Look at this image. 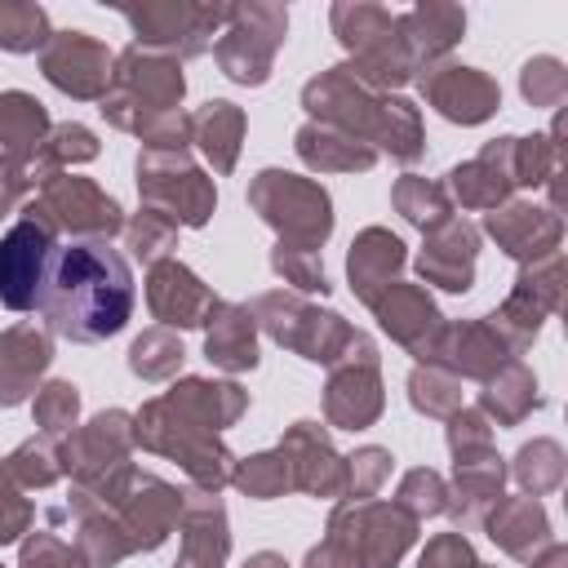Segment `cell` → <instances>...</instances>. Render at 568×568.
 <instances>
[{"label":"cell","instance_id":"1","mask_svg":"<svg viewBox=\"0 0 568 568\" xmlns=\"http://www.w3.org/2000/svg\"><path fill=\"white\" fill-rule=\"evenodd\" d=\"M40 315L49 333L80 346L115 337L133 315L129 257L106 240H71L67 248H58L49 266Z\"/></svg>","mask_w":568,"mask_h":568},{"label":"cell","instance_id":"2","mask_svg":"<svg viewBox=\"0 0 568 568\" xmlns=\"http://www.w3.org/2000/svg\"><path fill=\"white\" fill-rule=\"evenodd\" d=\"M302 106H306L311 124L342 129V133L359 138L364 146H373L377 155L386 151L390 160H404V164H413L422 155V115H417V106L399 93L368 89L346 62L306 80Z\"/></svg>","mask_w":568,"mask_h":568},{"label":"cell","instance_id":"3","mask_svg":"<svg viewBox=\"0 0 568 568\" xmlns=\"http://www.w3.org/2000/svg\"><path fill=\"white\" fill-rule=\"evenodd\" d=\"M413 537L417 519L395 501H342L328 519V537L306 550L302 568H395Z\"/></svg>","mask_w":568,"mask_h":568},{"label":"cell","instance_id":"4","mask_svg":"<svg viewBox=\"0 0 568 568\" xmlns=\"http://www.w3.org/2000/svg\"><path fill=\"white\" fill-rule=\"evenodd\" d=\"M328 22H333V36L342 40V49L351 53L346 67L368 89L390 93L395 84L417 75V62L399 31V13L382 9V4H364V0H337L328 9Z\"/></svg>","mask_w":568,"mask_h":568},{"label":"cell","instance_id":"5","mask_svg":"<svg viewBox=\"0 0 568 568\" xmlns=\"http://www.w3.org/2000/svg\"><path fill=\"white\" fill-rule=\"evenodd\" d=\"M182 93H186V80H182L178 58L155 53V49H142V44H129L115 58V67H111V89L102 93V106L98 111L115 129L142 133L155 115L178 111Z\"/></svg>","mask_w":568,"mask_h":568},{"label":"cell","instance_id":"6","mask_svg":"<svg viewBox=\"0 0 568 568\" xmlns=\"http://www.w3.org/2000/svg\"><path fill=\"white\" fill-rule=\"evenodd\" d=\"M133 444L173 457V462L191 475L195 488L217 493L222 484H231V470H235L231 448H226L213 430H204L200 422H191L186 413H178L164 395L151 399V404L133 417Z\"/></svg>","mask_w":568,"mask_h":568},{"label":"cell","instance_id":"7","mask_svg":"<svg viewBox=\"0 0 568 568\" xmlns=\"http://www.w3.org/2000/svg\"><path fill=\"white\" fill-rule=\"evenodd\" d=\"M80 493L98 497L115 515L129 550H155L173 532V524L182 519V493L155 475L133 470V466H120L98 488H80Z\"/></svg>","mask_w":568,"mask_h":568},{"label":"cell","instance_id":"8","mask_svg":"<svg viewBox=\"0 0 568 568\" xmlns=\"http://www.w3.org/2000/svg\"><path fill=\"white\" fill-rule=\"evenodd\" d=\"M248 204L257 209V217L266 226L280 231V244H297V248H320L333 231V204L328 191L302 173H284V169H262L248 182Z\"/></svg>","mask_w":568,"mask_h":568},{"label":"cell","instance_id":"9","mask_svg":"<svg viewBox=\"0 0 568 568\" xmlns=\"http://www.w3.org/2000/svg\"><path fill=\"white\" fill-rule=\"evenodd\" d=\"M288 31V9L284 4H266V0H248V4H226V22L213 40V58L222 67L226 80L235 84H266L271 80V62L284 44Z\"/></svg>","mask_w":568,"mask_h":568},{"label":"cell","instance_id":"10","mask_svg":"<svg viewBox=\"0 0 568 568\" xmlns=\"http://www.w3.org/2000/svg\"><path fill=\"white\" fill-rule=\"evenodd\" d=\"M58 257V226L36 200L22 204V217L0 235V302L9 311H40L49 266Z\"/></svg>","mask_w":568,"mask_h":568},{"label":"cell","instance_id":"11","mask_svg":"<svg viewBox=\"0 0 568 568\" xmlns=\"http://www.w3.org/2000/svg\"><path fill=\"white\" fill-rule=\"evenodd\" d=\"M248 311H253V320H257L280 346L297 351V355L311 359V364H328V368H333V364L342 359V351L351 346V337H355V328H351L337 311H320V306H311L306 297L284 293V288L262 293Z\"/></svg>","mask_w":568,"mask_h":568},{"label":"cell","instance_id":"12","mask_svg":"<svg viewBox=\"0 0 568 568\" xmlns=\"http://www.w3.org/2000/svg\"><path fill=\"white\" fill-rule=\"evenodd\" d=\"M120 13L142 49L169 58H195L213 49L226 22V4H191V0H142V4H120Z\"/></svg>","mask_w":568,"mask_h":568},{"label":"cell","instance_id":"13","mask_svg":"<svg viewBox=\"0 0 568 568\" xmlns=\"http://www.w3.org/2000/svg\"><path fill=\"white\" fill-rule=\"evenodd\" d=\"M138 195L146 209L173 217L178 226H204L217 209L213 182L191 164L186 151H142L138 155Z\"/></svg>","mask_w":568,"mask_h":568},{"label":"cell","instance_id":"14","mask_svg":"<svg viewBox=\"0 0 568 568\" xmlns=\"http://www.w3.org/2000/svg\"><path fill=\"white\" fill-rule=\"evenodd\" d=\"M382 413V377H377V346L368 333L355 328L351 346L328 373L324 386V417L342 430H364Z\"/></svg>","mask_w":568,"mask_h":568},{"label":"cell","instance_id":"15","mask_svg":"<svg viewBox=\"0 0 568 568\" xmlns=\"http://www.w3.org/2000/svg\"><path fill=\"white\" fill-rule=\"evenodd\" d=\"M44 217L75 235V240H106L115 231H124V213L120 204L93 182V178H80V173H53L40 182V200Z\"/></svg>","mask_w":568,"mask_h":568},{"label":"cell","instance_id":"16","mask_svg":"<svg viewBox=\"0 0 568 568\" xmlns=\"http://www.w3.org/2000/svg\"><path fill=\"white\" fill-rule=\"evenodd\" d=\"M58 453H62V475H71L75 488H98L106 475H115L120 466H129V453H133V417L124 408H106L89 426L71 430Z\"/></svg>","mask_w":568,"mask_h":568},{"label":"cell","instance_id":"17","mask_svg":"<svg viewBox=\"0 0 568 568\" xmlns=\"http://www.w3.org/2000/svg\"><path fill=\"white\" fill-rule=\"evenodd\" d=\"M111 67L115 58L106 53V44L84 31H53L49 44L40 49L44 80L80 102H93V98L102 102V93L111 89Z\"/></svg>","mask_w":568,"mask_h":568},{"label":"cell","instance_id":"18","mask_svg":"<svg viewBox=\"0 0 568 568\" xmlns=\"http://www.w3.org/2000/svg\"><path fill=\"white\" fill-rule=\"evenodd\" d=\"M422 98L453 124H484L497 106H501V89L493 75H484L479 67H462V62H430L417 71Z\"/></svg>","mask_w":568,"mask_h":568},{"label":"cell","instance_id":"19","mask_svg":"<svg viewBox=\"0 0 568 568\" xmlns=\"http://www.w3.org/2000/svg\"><path fill=\"white\" fill-rule=\"evenodd\" d=\"M217 302L222 297H213V288L173 257L155 262L146 275V306L164 328H200L213 320Z\"/></svg>","mask_w":568,"mask_h":568},{"label":"cell","instance_id":"20","mask_svg":"<svg viewBox=\"0 0 568 568\" xmlns=\"http://www.w3.org/2000/svg\"><path fill=\"white\" fill-rule=\"evenodd\" d=\"M510 359H515V346H510V337L488 315V320H462L453 328L444 324V333L435 342V355L426 364H439L453 377H484L488 382Z\"/></svg>","mask_w":568,"mask_h":568},{"label":"cell","instance_id":"21","mask_svg":"<svg viewBox=\"0 0 568 568\" xmlns=\"http://www.w3.org/2000/svg\"><path fill=\"white\" fill-rule=\"evenodd\" d=\"M373 315H377V324L404 346V351H413L422 364L435 355V342H439V333H444V315L435 311V302L426 297V288L422 284H386L373 302Z\"/></svg>","mask_w":568,"mask_h":568},{"label":"cell","instance_id":"22","mask_svg":"<svg viewBox=\"0 0 568 568\" xmlns=\"http://www.w3.org/2000/svg\"><path fill=\"white\" fill-rule=\"evenodd\" d=\"M555 306H559V253L532 262V266L515 280V288H510V297L501 302V311L493 315V324L510 337L515 351H524V346L537 337L541 320H546Z\"/></svg>","mask_w":568,"mask_h":568},{"label":"cell","instance_id":"23","mask_svg":"<svg viewBox=\"0 0 568 568\" xmlns=\"http://www.w3.org/2000/svg\"><path fill=\"white\" fill-rule=\"evenodd\" d=\"M280 453L288 457L293 488L311 497H346V457L333 453L320 422H293L280 439Z\"/></svg>","mask_w":568,"mask_h":568},{"label":"cell","instance_id":"24","mask_svg":"<svg viewBox=\"0 0 568 568\" xmlns=\"http://www.w3.org/2000/svg\"><path fill=\"white\" fill-rule=\"evenodd\" d=\"M182 555L173 568H226L231 532H226V510L222 497L209 488L182 493Z\"/></svg>","mask_w":568,"mask_h":568},{"label":"cell","instance_id":"25","mask_svg":"<svg viewBox=\"0 0 568 568\" xmlns=\"http://www.w3.org/2000/svg\"><path fill=\"white\" fill-rule=\"evenodd\" d=\"M515 138H497L488 142L475 160L457 164L448 173V200H457L462 209H501L510 186H515V164H510Z\"/></svg>","mask_w":568,"mask_h":568},{"label":"cell","instance_id":"26","mask_svg":"<svg viewBox=\"0 0 568 568\" xmlns=\"http://www.w3.org/2000/svg\"><path fill=\"white\" fill-rule=\"evenodd\" d=\"M53 359V342L36 324H13L0 333V408H18L36 395L44 368Z\"/></svg>","mask_w":568,"mask_h":568},{"label":"cell","instance_id":"27","mask_svg":"<svg viewBox=\"0 0 568 568\" xmlns=\"http://www.w3.org/2000/svg\"><path fill=\"white\" fill-rule=\"evenodd\" d=\"M475 257H479V231L470 222L448 217L439 231L426 235L417 271H422L426 284H439L448 293H466L470 280H475Z\"/></svg>","mask_w":568,"mask_h":568},{"label":"cell","instance_id":"28","mask_svg":"<svg viewBox=\"0 0 568 568\" xmlns=\"http://www.w3.org/2000/svg\"><path fill=\"white\" fill-rule=\"evenodd\" d=\"M488 235L519 262H541L555 253L559 244V213L555 209H537V204H501L484 217Z\"/></svg>","mask_w":568,"mask_h":568},{"label":"cell","instance_id":"29","mask_svg":"<svg viewBox=\"0 0 568 568\" xmlns=\"http://www.w3.org/2000/svg\"><path fill=\"white\" fill-rule=\"evenodd\" d=\"M49 129H53L49 111L31 93L22 89L0 93V169H31Z\"/></svg>","mask_w":568,"mask_h":568},{"label":"cell","instance_id":"30","mask_svg":"<svg viewBox=\"0 0 568 568\" xmlns=\"http://www.w3.org/2000/svg\"><path fill=\"white\" fill-rule=\"evenodd\" d=\"M404 244L399 235H390L386 226H368L355 235L351 253H346V275H351V288L359 302H373L386 284H395L399 266H404Z\"/></svg>","mask_w":568,"mask_h":568},{"label":"cell","instance_id":"31","mask_svg":"<svg viewBox=\"0 0 568 568\" xmlns=\"http://www.w3.org/2000/svg\"><path fill=\"white\" fill-rule=\"evenodd\" d=\"M399 31L408 40V53L422 67L430 62H444V53L462 40L466 31V9L462 4H417L408 13H399Z\"/></svg>","mask_w":568,"mask_h":568},{"label":"cell","instance_id":"32","mask_svg":"<svg viewBox=\"0 0 568 568\" xmlns=\"http://www.w3.org/2000/svg\"><path fill=\"white\" fill-rule=\"evenodd\" d=\"M484 524H488V537L524 564L550 546V519L537 497H506V501H497V510Z\"/></svg>","mask_w":568,"mask_h":568},{"label":"cell","instance_id":"33","mask_svg":"<svg viewBox=\"0 0 568 568\" xmlns=\"http://www.w3.org/2000/svg\"><path fill=\"white\" fill-rule=\"evenodd\" d=\"M204 355L209 364L226 368V373H244L257 364V320L248 306L235 302H217L209 333H204Z\"/></svg>","mask_w":568,"mask_h":568},{"label":"cell","instance_id":"34","mask_svg":"<svg viewBox=\"0 0 568 568\" xmlns=\"http://www.w3.org/2000/svg\"><path fill=\"white\" fill-rule=\"evenodd\" d=\"M178 413H186L191 422H200L204 430H226L240 413H244V404H248V395L235 386V382H209V377H186V382H178L169 395H164Z\"/></svg>","mask_w":568,"mask_h":568},{"label":"cell","instance_id":"35","mask_svg":"<svg viewBox=\"0 0 568 568\" xmlns=\"http://www.w3.org/2000/svg\"><path fill=\"white\" fill-rule=\"evenodd\" d=\"M191 142L204 151V160L213 164V173H231L240 160V142H244V111L235 102H204L191 115Z\"/></svg>","mask_w":568,"mask_h":568},{"label":"cell","instance_id":"36","mask_svg":"<svg viewBox=\"0 0 568 568\" xmlns=\"http://www.w3.org/2000/svg\"><path fill=\"white\" fill-rule=\"evenodd\" d=\"M293 146H297L302 164H311L320 173H359V169L377 164L373 146H364L359 138H351L342 129H328V124H302Z\"/></svg>","mask_w":568,"mask_h":568},{"label":"cell","instance_id":"37","mask_svg":"<svg viewBox=\"0 0 568 568\" xmlns=\"http://www.w3.org/2000/svg\"><path fill=\"white\" fill-rule=\"evenodd\" d=\"M501 479H506V470H501V457L493 448L462 453L457 470H453V497L457 501H448V510L457 519H479V510L501 497Z\"/></svg>","mask_w":568,"mask_h":568},{"label":"cell","instance_id":"38","mask_svg":"<svg viewBox=\"0 0 568 568\" xmlns=\"http://www.w3.org/2000/svg\"><path fill=\"white\" fill-rule=\"evenodd\" d=\"M541 399H537V377L519 364V359H510L506 368H497L488 382H484V390H479V413L488 417V422H497V426H515L524 413H532Z\"/></svg>","mask_w":568,"mask_h":568},{"label":"cell","instance_id":"39","mask_svg":"<svg viewBox=\"0 0 568 568\" xmlns=\"http://www.w3.org/2000/svg\"><path fill=\"white\" fill-rule=\"evenodd\" d=\"M93 155H98V138H93L84 124H53L49 138L40 142V151H36V160H31V169H27V178H31V186H36V182L62 173L67 164H84V160H93Z\"/></svg>","mask_w":568,"mask_h":568},{"label":"cell","instance_id":"40","mask_svg":"<svg viewBox=\"0 0 568 568\" xmlns=\"http://www.w3.org/2000/svg\"><path fill=\"white\" fill-rule=\"evenodd\" d=\"M390 200H395V209H399L417 231H426V235L439 231V226L453 217V200H448L444 182H426V178H417V173H404V178L395 182Z\"/></svg>","mask_w":568,"mask_h":568},{"label":"cell","instance_id":"41","mask_svg":"<svg viewBox=\"0 0 568 568\" xmlns=\"http://www.w3.org/2000/svg\"><path fill=\"white\" fill-rule=\"evenodd\" d=\"M62 475V453L49 444V439H27L22 448H13L4 462H0V479L13 484V488H49L53 479Z\"/></svg>","mask_w":568,"mask_h":568},{"label":"cell","instance_id":"42","mask_svg":"<svg viewBox=\"0 0 568 568\" xmlns=\"http://www.w3.org/2000/svg\"><path fill=\"white\" fill-rule=\"evenodd\" d=\"M49 13L31 0H0V49L4 53H36L49 44Z\"/></svg>","mask_w":568,"mask_h":568},{"label":"cell","instance_id":"43","mask_svg":"<svg viewBox=\"0 0 568 568\" xmlns=\"http://www.w3.org/2000/svg\"><path fill=\"white\" fill-rule=\"evenodd\" d=\"M408 399L426 417H453L462 408V382L439 364H417L408 373Z\"/></svg>","mask_w":568,"mask_h":568},{"label":"cell","instance_id":"44","mask_svg":"<svg viewBox=\"0 0 568 568\" xmlns=\"http://www.w3.org/2000/svg\"><path fill=\"white\" fill-rule=\"evenodd\" d=\"M231 484H235L244 497L271 501V497H280V493L293 488V470H288V457H284L280 448H275V453H253V457L235 462Z\"/></svg>","mask_w":568,"mask_h":568},{"label":"cell","instance_id":"45","mask_svg":"<svg viewBox=\"0 0 568 568\" xmlns=\"http://www.w3.org/2000/svg\"><path fill=\"white\" fill-rule=\"evenodd\" d=\"M510 470H515L524 497H541V493L559 488V479H564V448L555 439H532L515 453Z\"/></svg>","mask_w":568,"mask_h":568},{"label":"cell","instance_id":"46","mask_svg":"<svg viewBox=\"0 0 568 568\" xmlns=\"http://www.w3.org/2000/svg\"><path fill=\"white\" fill-rule=\"evenodd\" d=\"M182 342L169 328H146L133 346H129V368L146 382H169L182 368Z\"/></svg>","mask_w":568,"mask_h":568},{"label":"cell","instance_id":"47","mask_svg":"<svg viewBox=\"0 0 568 568\" xmlns=\"http://www.w3.org/2000/svg\"><path fill=\"white\" fill-rule=\"evenodd\" d=\"M36 426L44 439H67L75 430V417H80V390L71 382H49L36 390Z\"/></svg>","mask_w":568,"mask_h":568},{"label":"cell","instance_id":"48","mask_svg":"<svg viewBox=\"0 0 568 568\" xmlns=\"http://www.w3.org/2000/svg\"><path fill=\"white\" fill-rule=\"evenodd\" d=\"M395 506H399L408 519H417V524L444 515V510H448V484H444V475H435V470H426V466L408 470V475L399 479Z\"/></svg>","mask_w":568,"mask_h":568},{"label":"cell","instance_id":"49","mask_svg":"<svg viewBox=\"0 0 568 568\" xmlns=\"http://www.w3.org/2000/svg\"><path fill=\"white\" fill-rule=\"evenodd\" d=\"M271 271L293 284L297 293H328V275H324V262H320V248H297V244H275L271 248Z\"/></svg>","mask_w":568,"mask_h":568},{"label":"cell","instance_id":"50","mask_svg":"<svg viewBox=\"0 0 568 568\" xmlns=\"http://www.w3.org/2000/svg\"><path fill=\"white\" fill-rule=\"evenodd\" d=\"M124 240H129V253L138 262H164V253L178 244V222L155 213V209H142L133 222H124Z\"/></svg>","mask_w":568,"mask_h":568},{"label":"cell","instance_id":"51","mask_svg":"<svg viewBox=\"0 0 568 568\" xmlns=\"http://www.w3.org/2000/svg\"><path fill=\"white\" fill-rule=\"evenodd\" d=\"M519 93L532 102V106H559L564 93H568V71L559 58L541 53V58H528L524 71H519Z\"/></svg>","mask_w":568,"mask_h":568},{"label":"cell","instance_id":"52","mask_svg":"<svg viewBox=\"0 0 568 568\" xmlns=\"http://www.w3.org/2000/svg\"><path fill=\"white\" fill-rule=\"evenodd\" d=\"M390 475V453L368 444L355 457H346V501H368Z\"/></svg>","mask_w":568,"mask_h":568},{"label":"cell","instance_id":"53","mask_svg":"<svg viewBox=\"0 0 568 568\" xmlns=\"http://www.w3.org/2000/svg\"><path fill=\"white\" fill-rule=\"evenodd\" d=\"M510 164H515V186L550 182V173H555V164H559V146H555L550 138H515Z\"/></svg>","mask_w":568,"mask_h":568},{"label":"cell","instance_id":"54","mask_svg":"<svg viewBox=\"0 0 568 568\" xmlns=\"http://www.w3.org/2000/svg\"><path fill=\"white\" fill-rule=\"evenodd\" d=\"M22 568H89L75 546H67L53 532H31L22 541Z\"/></svg>","mask_w":568,"mask_h":568},{"label":"cell","instance_id":"55","mask_svg":"<svg viewBox=\"0 0 568 568\" xmlns=\"http://www.w3.org/2000/svg\"><path fill=\"white\" fill-rule=\"evenodd\" d=\"M448 448H453V457L493 448V426H488V417H484L479 408H457V413L448 417Z\"/></svg>","mask_w":568,"mask_h":568},{"label":"cell","instance_id":"56","mask_svg":"<svg viewBox=\"0 0 568 568\" xmlns=\"http://www.w3.org/2000/svg\"><path fill=\"white\" fill-rule=\"evenodd\" d=\"M475 564L479 559H475V550H470V541L462 532L430 537L426 550H422V559H417V568H475Z\"/></svg>","mask_w":568,"mask_h":568},{"label":"cell","instance_id":"57","mask_svg":"<svg viewBox=\"0 0 568 568\" xmlns=\"http://www.w3.org/2000/svg\"><path fill=\"white\" fill-rule=\"evenodd\" d=\"M27 528H31V501L22 497V488L0 479V546L18 541Z\"/></svg>","mask_w":568,"mask_h":568},{"label":"cell","instance_id":"58","mask_svg":"<svg viewBox=\"0 0 568 568\" xmlns=\"http://www.w3.org/2000/svg\"><path fill=\"white\" fill-rule=\"evenodd\" d=\"M31 191V178H27V169H0V217L22 200Z\"/></svg>","mask_w":568,"mask_h":568},{"label":"cell","instance_id":"59","mask_svg":"<svg viewBox=\"0 0 568 568\" xmlns=\"http://www.w3.org/2000/svg\"><path fill=\"white\" fill-rule=\"evenodd\" d=\"M528 564H532V568H564V564H568V550H564L559 541H550V546H546L541 555H532Z\"/></svg>","mask_w":568,"mask_h":568},{"label":"cell","instance_id":"60","mask_svg":"<svg viewBox=\"0 0 568 568\" xmlns=\"http://www.w3.org/2000/svg\"><path fill=\"white\" fill-rule=\"evenodd\" d=\"M244 568H288V564H284V555H275V550H257Z\"/></svg>","mask_w":568,"mask_h":568},{"label":"cell","instance_id":"61","mask_svg":"<svg viewBox=\"0 0 568 568\" xmlns=\"http://www.w3.org/2000/svg\"><path fill=\"white\" fill-rule=\"evenodd\" d=\"M475 568H488V564H475Z\"/></svg>","mask_w":568,"mask_h":568},{"label":"cell","instance_id":"62","mask_svg":"<svg viewBox=\"0 0 568 568\" xmlns=\"http://www.w3.org/2000/svg\"><path fill=\"white\" fill-rule=\"evenodd\" d=\"M0 568H4V564H0Z\"/></svg>","mask_w":568,"mask_h":568}]
</instances>
